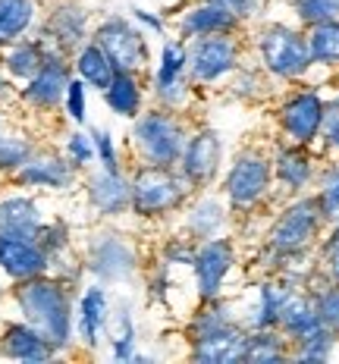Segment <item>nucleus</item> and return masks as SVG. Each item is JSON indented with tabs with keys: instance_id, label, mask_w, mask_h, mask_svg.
Here are the masks:
<instances>
[{
	"instance_id": "nucleus-1",
	"label": "nucleus",
	"mask_w": 339,
	"mask_h": 364,
	"mask_svg": "<svg viewBox=\"0 0 339 364\" xmlns=\"http://www.w3.org/2000/svg\"><path fill=\"white\" fill-rule=\"evenodd\" d=\"M13 299L26 323H32L54 346V352H63L72 343V295L63 286V279L48 277V273L19 279Z\"/></svg>"
},
{
	"instance_id": "nucleus-2",
	"label": "nucleus",
	"mask_w": 339,
	"mask_h": 364,
	"mask_svg": "<svg viewBox=\"0 0 339 364\" xmlns=\"http://www.w3.org/2000/svg\"><path fill=\"white\" fill-rule=\"evenodd\" d=\"M132 188V214L154 220L167 217L173 210L185 208L192 198V182H188L176 166H154V164H139L129 176Z\"/></svg>"
},
{
	"instance_id": "nucleus-3",
	"label": "nucleus",
	"mask_w": 339,
	"mask_h": 364,
	"mask_svg": "<svg viewBox=\"0 0 339 364\" xmlns=\"http://www.w3.org/2000/svg\"><path fill=\"white\" fill-rule=\"evenodd\" d=\"M188 141L185 119L176 117L170 107H154L135 117L132 123V148L139 164L154 166H176Z\"/></svg>"
},
{
	"instance_id": "nucleus-4",
	"label": "nucleus",
	"mask_w": 339,
	"mask_h": 364,
	"mask_svg": "<svg viewBox=\"0 0 339 364\" xmlns=\"http://www.w3.org/2000/svg\"><path fill=\"white\" fill-rule=\"evenodd\" d=\"M323 230V214L318 198H296L280 210V217L274 220V226L267 230V252L274 261L298 252H308L314 245V239Z\"/></svg>"
},
{
	"instance_id": "nucleus-5",
	"label": "nucleus",
	"mask_w": 339,
	"mask_h": 364,
	"mask_svg": "<svg viewBox=\"0 0 339 364\" xmlns=\"http://www.w3.org/2000/svg\"><path fill=\"white\" fill-rule=\"evenodd\" d=\"M258 57L264 70L283 82H296L314 66L308 54V38L286 22H267L258 32Z\"/></svg>"
},
{
	"instance_id": "nucleus-6",
	"label": "nucleus",
	"mask_w": 339,
	"mask_h": 364,
	"mask_svg": "<svg viewBox=\"0 0 339 364\" xmlns=\"http://www.w3.org/2000/svg\"><path fill=\"white\" fill-rule=\"evenodd\" d=\"M274 186V161L254 148H245L232 157L223 179V195L232 210H252L270 195Z\"/></svg>"
},
{
	"instance_id": "nucleus-7",
	"label": "nucleus",
	"mask_w": 339,
	"mask_h": 364,
	"mask_svg": "<svg viewBox=\"0 0 339 364\" xmlns=\"http://www.w3.org/2000/svg\"><path fill=\"white\" fill-rule=\"evenodd\" d=\"M242 66V41L232 32L201 35L188 44V79L198 85H214Z\"/></svg>"
},
{
	"instance_id": "nucleus-8",
	"label": "nucleus",
	"mask_w": 339,
	"mask_h": 364,
	"mask_svg": "<svg viewBox=\"0 0 339 364\" xmlns=\"http://www.w3.org/2000/svg\"><path fill=\"white\" fill-rule=\"evenodd\" d=\"M92 38L101 44L104 54L110 57L113 70H123V73H145L148 70L151 50H148L145 32L135 28L126 16H107L95 28Z\"/></svg>"
},
{
	"instance_id": "nucleus-9",
	"label": "nucleus",
	"mask_w": 339,
	"mask_h": 364,
	"mask_svg": "<svg viewBox=\"0 0 339 364\" xmlns=\"http://www.w3.org/2000/svg\"><path fill=\"white\" fill-rule=\"evenodd\" d=\"M41 44L48 54L70 57L88 41V10L75 0H60L50 6L48 19L41 26Z\"/></svg>"
},
{
	"instance_id": "nucleus-10",
	"label": "nucleus",
	"mask_w": 339,
	"mask_h": 364,
	"mask_svg": "<svg viewBox=\"0 0 339 364\" xmlns=\"http://www.w3.org/2000/svg\"><path fill=\"white\" fill-rule=\"evenodd\" d=\"M220 161H223V141L217 129H195L188 132V141L179 157V173L192 182V188H208L210 182L220 173Z\"/></svg>"
},
{
	"instance_id": "nucleus-11",
	"label": "nucleus",
	"mask_w": 339,
	"mask_h": 364,
	"mask_svg": "<svg viewBox=\"0 0 339 364\" xmlns=\"http://www.w3.org/2000/svg\"><path fill=\"white\" fill-rule=\"evenodd\" d=\"M232 267H236V248H232L230 239L214 236V239L198 242L192 270H195V286H198L201 301L220 299L223 283H226V277H230Z\"/></svg>"
},
{
	"instance_id": "nucleus-12",
	"label": "nucleus",
	"mask_w": 339,
	"mask_h": 364,
	"mask_svg": "<svg viewBox=\"0 0 339 364\" xmlns=\"http://www.w3.org/2000/svg\"><path fill=\"white\" fill-rule=\"evenodd\" d=\"M280 129L292 145H311L323 126V97L318 91H296L280 104Z\"/></svg>"
},
{
	"instance_id": "nucleus-13",
	"label": "nucleus",
	"mask_w": 339,
	"mask_h": 364,
	"mask_svg": "<svg viewBox=\"0 0 339 364\" xmlns=\"http://www.w3.org/2000/svg\"><path fill=\"white\" fill-rule=\"evenodd\" d=\"M192 79H188V44L185 41H163L161 63L154 73V95L170 110L183 107Z\"/></svg>"
},
{
	"instance_id": "nucleus-14",
	"label": "nucleus",
	"mask_w": 339,
	"mask_h": 364,
	"mask_svg": "<svg viewBox=\"0 0 339 364\" xmlns=\"http://www.w3.org/2000/svg\"><path fill=\"white\" fill-rule=\"evenodd\" d=\"M85 264L97 279H107V283H126V279H132L135 270H139L135 248L123 236H117V232L97 236L92 242V248H88Z\"/></svg>"
},
{
	"instance_id": "nucleus-15",
	"label": "nucleus",
	"mask_w": 339,
	"mask_h": 364,
	"mask_svg": "<svg viewBox=\"0 0 339 364\" xmlns=\"http://www.w3.org/2000/svg\"><path fill=\"white\" fill-rule=\"evenodd\" d=\"M248 346V327L245 323H230V327L210 330L205 336L192 339L188 358L201 364H236L245 358Z\"/></svg>"
},
{
	"instance_id": "nucleus-16",
	"label": "nucleus",
	"mask_w": 339,
	"mask_h": 364,
	"mask_svg": "<svg viewBox=\"0 0 339 364\" xmlns=\"http://www.w3.org/2000/svg\"><path fill=\"white\" fill-rule=\"evenodd\" d=\"M70 73L72 70H70V63H66V57L48 54L44 66L28 79V85L22 88V101L32 104L35 110H54L66 97V85H70V79H72Z\"/></svg>"
},
{
	"instance_id": "nucleus-17",
	"label": "nucleus",
	"mask_w": 339,
	"mask_h": 364,
	"mask_svg": "<svg viewBox=\"0 0 339 364\" xmlns=\"http://www.w3.org/2000/svg\"><path fill=\"white\" fill-rule=\"evenodd\" d=\"M13 179L26 188H70L75 182V166L66 157L54 154V151H32L26 164L13 173Z\"/></svg>"
},
{
	"instance_id": "nucleus-18",
	"label": "nucleus",
	"mask_w": 339,
	"mask_h": 364,
	"mask_svg": "<svg viewBox=\"0 0 339 364\" xmlns=\"http://www.w3.org/2000/svg\"><path fill=\"white\" fill-rule=\"evenodd\" d=\"M0 270L10 279H28L38 273L50 270V257L28 236H13V232H0Z\"/></svg>"
},
{
	"instance_id": "nucleus-19",
	"label": "nucleus",
	"mask_w": 339,
	"mask_h": 364,
	"mask_svg": "<svg viewBox=\"0 0 339 364\" xmlns=\"http://www.w3.org/2000/svg\"><path fill=\"white\" fill-rule=\"evenodd\" d=\"M88 201L101 217H119L132 208V188L123 170H101L88 176Z\"/></svg>"
},
{
	"instance_id": "nucleus-20",
	"label": "nucleus",
	"mask_w": 339,
	"mask_h": 364,
	"mask_svg": "<svg viewBox=\"0 0 339 364\" xmlns=\"http://www.w3.org/2000/svg\"><path fill=\"white\" fill-rule=\"evenodd\" d=\"M321 327H327V323L318 317V308H314V292H305L301 286H292V292L286 295V301L280 308L276 330H280L286 339L298 343V339L311 336V333L321 330Z\"/></svg>"
},
{
	"instance_id": "nucleus-21",
	"label": "nucleus",
	"mask_w": 339,
	"mask_h": 364,
	"mask_svg": "<svg viewBox=\"0 0 339 364\" xmlns=\"http://www.w3.org/2000/svg\"><path fill=\"white\" fill-rule=\"evenodd\" d=\"M176 28H179V38L192 41V38L217 35V32H232V35H239L242 22L232 16L230 10H223V6L208 4V0H198L195 6H185V10H183V16H179Z\"/></svg>"
},
{
	"instance_id": "nucleus-22",
	"label": "nucleus",
	"mask_w": 339,
	"mask_h": 364,
	"mask_svg": "<svg viewBox=\"0 0 339 364\" xmlns=\"http://www.w3.org/2000/svg\"><path fill=\"white\" fill-rule=\"evenodd\" d=\"M0 355L13 361H26V364H38V361H50L54 358V346L38 333L32 323H6L0 333Z\"/></svg>"
},
{
	"instance_id": "nucleus-23",
	"label": "nucleus",
	"mask_w": 339,
	"mask_h": 364,
	"mask_svg": "<svg viewBox=\"0 0 339 364\" xmlns=\"http://www.w3.org/2000/svg\"><path fill=\"white\" fill-rule=\"evenodd\" d=\"M226 220H230L226 204L217 198V195H198L185 210V232H188V239H195V242L223 236Z\"/></svg>"
},
{
	"instance_id": "nucleus-24",
	"label": "nucleus",
	"mask_w": 339,
	"mask_h": 364,
	"mask_svg": "<svg viewBox=\"0 0 339 364\" xmlns=\"http://www.w3.org/2000/svg\"><path fill=\"white\" fill-rule=\"evenodd\" d=\"M274 179L283 186V192L298 195L308 182L314 179V164L311 154L305 151V145H283L274 157Z\"/></svg>"
},
{
	"instance_id": "nucleus-25",
	"label": "nucleus",
	"mask_w": 339,
	"mask_h": 364,
	"mask_svg": "<svg viewBox=\"0 0 339 364\" xmlns=\"http://www.w3.org/2000/svg\"><path fill=\"white\" fill-rule=\"evenodd\" d=\"M41 208L28 195H10L0 201V232H13V236L35 239L41 230Z\"/></svg>"
},
{
	"instance_id": "nucleus-26",
	"label": "nucleus",
	"mask_w": 339,
	"mask_h": 364,
	"mask_svg": "<svg viewBox=\"0 0 339 364\" xmlns=\"http://www.w3.org/2000/svg\"><path fill=\"white\" fill-rule=\"evenodd\" d=\"M292 292V283H286V279H264L258 286V301H254V308L248 311L245 317V327L248 330H270L276 327V321H280V308L286 301V295Z\"/></svg>"
},
{
	"instance_id": "nucleus-27",
	"label": "nucleus",
	"mask_w": 339,
	"mask_h": 364,
	"mask_svg": "<svg viewBox=\"0 0 339 364\" xmlns=\"http://www.w3.org/2000/svg\"><path fill=\"white\" fill-rule=\"evenodd\" d=\"M110 321V301L104 286H88L85 295L79 301V339L88 348H95L101 343V330Z\"/></svg>"
},
{
	"instance_id": "nucleus-28",
	"label": "nucleus",
	"mask_w": 339,
	"mask_h": 364,
	"mask_svg": "<svg viewBox=\"0 0 339 364\" xmlns=\"http://www.w3.org/2000/svg\"><path fill=\"white\" fill-rule=\"evenodd\" d=\"M104 101L107 107L123 119H135L141 113V101H145V91H141L139 73H123L117 70V75L110 79V85L104 88Z\"/></svg>"
},
{
	"instance_id": "nucleus-29",
	"label": "nucleus",
	"mask_w": 339,
	"mask_h": 364,
	"mask_svg": "<svg viewBox=\"0 0 339 364\" xmlns=\"http://www.w3.org/2000/svg\"><path fill=\"white\" fill-rule=\"evenodd\" d=\"M38 19V0H0V48L26 38Z\"/></svg>"
},
{
	"instance_id": "nucleus-30",
	"label": "nucleus",
	"mask_w": 339,
	"mask_h": 364,
	"mask_svg": "<svg viewBox=\"0 0 339 364\" xmlns=\"http://www.w3.org/2000/svg\"><path fill=\"white\" fill-rule=\"evenodd\" d=\"M75 73H79V79L85 82V85H92L97 91H104L110 85V79L117 75V70H113V63H110V57L101 50V44L95 41H85L79 50H75Z\"/></svg>"
},
{
	"instance_id": "nucleus-31",
	"label": "nucleus",
	"mask_w": 339,
	"mask_h": 364,
	"mask_svg": "<svg viewBox=\"0 0 339 364\" xmlns=\"http://www.w3.org/2000/svg\"><path fill=\"white\" fill-rule=\"evenodd\" d=\"M44 60H48V50H44L41 38H19V41H13L10 48H6L4 66H6V73H10L13 79H26L28 82L44 66Z\"/></svg>"
},
{
	"instance_id": "nucleus-32",
	"label": "nucleus",
	"mask_w": 339,
	"mask_h": 364,
	"mask_svg": "<svg viewBox=\"0 0 339 364\" xmlns=\"http://www.w3.org/2000/svg\"><path fill=\"white\" fill-rule=\"evenodd\" d=\"M292 358L289 339L283 336L276 327L270 330H248V346H245V358L252 364H274V361H286Z\"/></svg>"
},
{
	"instance_id": "nucleus-33",
	"label": "nucleus",
	"mask_w": 339,
	"mask_h": 364,
	"mask_svg": "<svg viewBox=\"0 0 339 364\" xmlns=\"http://www.w3.org/2000/svg\"><path fill=\"white\" fill-rule=\"evenodd\" d=\"M308 54L318 66H339V19H323L308 26Z\"/></svg>"
},
{
	"instance_id": "nucleus-34",
	"label": "nucleus",
	"mask_w": 339,
	"mask_h": 364,
	"mask_svg": "<svg viewBox=\"0 0 339 364\" xmlns=\"http://www.w3.org/2000/svg\"><path fill=\"white\" fill-rule=\"evenodd\" d=\"M230 323H242L236 314H232V305L223 299H208L205 305H201V311H195L192 321H188V336L198 339L205 336V333L210 330H220V327H230ZM188 339V343H192Z\"/></svg>"
},
{
	"instance_id": "nucleus-35",
	"label": "nucleus",
	"mask_w": 339,
	"mask_h": 364,
	"mask_svg": "<svg viewBox=\"0 0 339 364\" xmlns=\"http://www.w3.org/2000/svg\"><path fill=\"white\" fill-rule=\"evenodd\" d=\"M336 336H339L336 330L321 327V330H314L311 336L298 339V348H296L292 355H296V358H301V361H327L330 355H333Z\"/></svg>"
},
{
	"instance_id": "nucleus-36",
	"label": "nucleus",
	"mask_w": 339,
	"mask_h": 364,
	"mask_svg": "<svg viewBox=\"0 0 339 364\" xmlns=\"http://www.w3.org/2000/svg\"><path fill=\"white\" fill-rule=\"evenodd\" d=\"M32 151L35 148H32V141H28L26 135L0 132V173H16Z\"/></svg>"
},
{
	"instance_id": "nucleus-37",
	"label": "nucleus",
	"mask_w": 339,
	"mask_h": 364,
	"mask_svg": "<svg viewBox=\"0 0 339 364\" xmlns=\"http://www.w3.org/2000/svg\"><path fill=\"white\" fill-rule=\"evenodd\" d=\"M321 204L323 223L336 226L339 223V166H330L327 173L321 176V192L314 195Z\"/></svg>"
},
{
	"instance_id": "nucleus-38",
	"label": "nucleus",
	"mask_w": 339,
	"mask_h": 364,
	"mask_svg": "<svg viewBox=\"0 0 339 364\" xmlns=\"http://www.w3.org/2000/svg\"><path fill=\"white\" fill-rule=\"evenodd\" d=\"M110 352L117 361L135 358V323L129 317V308H123L117 317V327H113V336H110Z\"/></svg>"
},
{
	"instance_id": "nucleus-39",
	"label": "nucleus",
	"mask_w": 339,
	"mask_h": 364,
	"mask_svg": "<svg viewBox=\"0 0 339 364\" xmlns=\"http://www.w3.org/2000/svg\"><path fill=\"white\" fill-rule=\"evenodd\" d=\"M292 6H296L298 22H305V26L339 16V0H292Z\"/></svg>"
},
{
	"instance_id": "nucleus-40",
	"label": "nucleus",
	"mask_w": 339,
	"mask_h": 364,
	"mask_svg": "<svg viewBox=\"0 0 339 364\" xmlns=\"http://www.w3.org/2000/svg\"><path fill=\"white\" fill-rule=\"evenodd\" d=\"M314 308H318L321 321L339 333V286L330 283L327 289H314Z\"/></svg>"
},
{
	"instance_id": "nucleus-41",
	"label": "nucleus",
	"mask_w": 339,
	"mask_h": 364,
	"mask_svg": "<svg viewBox=\"0 0 339 364\" xmlns=\"http://www.w3.org/2000/svg\"><path fill=\"white\" fill-rule=\"evenodd\" d=\"M95 141H92V135H85V132H72L70 139H66V161H70L75 170H82V166H88L95 161Z\"/></svg>"
},
{
	"instance_id": "nucleus-42",
	"label": "nucleus",
	"mask_w": 339,
	"mask_h": 364,
	"mask_svg": "<svg viewBox=\"0 0 339 364\" xmlns=\"http://www.w3.org/2000/svg\"><path fill=\"white\" fill-rule=\"evenodd\" d=\"M92 141H95V154L101 157L104 170H119V154H117L113 135L107 132V129H92Z\"/></svg>"
},
{
	"instance_id": "nucleus-43",
	"label": "nucleus",
	"mask_w": 339,
	"mask_h": 364,
	"mask_svg": "<svg viewBox=\"0 0 339 364\" xmlns=\"http://www.w3.org/2000/svg\"><path fill=\"white\" fill-rule=\"evenodd\" d=\"M66 113H70L72 123H85V82L82 79H70V85H66Z\"/></svg>"
},
{
	"instance_id": "nucleus-44",
	"label": "nucleus",
	"mask_w": 339,
	"mask_h": 364,
	"mask_svg": "<svg viewBox=\"0 0 339 364\" xmlns=\"http://www.w3.org/2000/svg\"><path fill=\"white\" fill-rule=\"evenodd\" d=\"M321 135L327 139L330 148L339 151V95H336L330 104H323V126H321Z\"/></svg>"
},
{
	"instance_id": "nucleus-45",
	"label": "nucleus",
	"mask_w": 339,
	"mask_h": 364,
	"mask_svg": "<svg viewBox=\"0 0 339 364\" xmlns=\"http://www.w3.org/2000/svg\"><path fill=\"white\" fill-rule=\"evenodd\" d=\"M208 4H217V6H223V10H230L232 16L245 26L248 19H254L261 13L264 0H208Z\"/></svg>"
},
{
	"instance_id": "nucleus-46",
	"label": "nucleus",
	"mask_w": 339,
	"mask_h": 364,
	"mask_svg": "<svg viewBox=\"0 0 339 364\" xmlns=\"http://www.w3.org/2000/svg\"><path fill=\"white\" fill-rule=\"evenodd\" d=\"M195 248H198V242H195V239H173L167 245V252H163V257H167V264H183V267H192Z\"/></svg>"
},
{
	"instance_id": "nucleus-47",
	"label": "nucleus",
	"mask_w": 339,
	"mask_h": 364,
	"mask_svg": "<svg viewBox=\"0 0 339 364\" xmlns=\"http://www.w3.org/2000/svg\"><path fill=\"white\" fill-rule=\"evenodd\" d=\"M323 264H327V277H330V283L339 286V223L333 226L330 239L323 242Z\"/></svg>"
},
{
	"instance_id": "nucleus-48",
	"label": "nucleus",
	"mask_w": 339,
	"mask_h": 364,
	"mask_svg": "<svg viewBox=\"0 0 339 364\" xmlns=\"http://www.w3.org/2000/svg\"><path fill=\"white\" fill-rule=\"evenodd\" d=\"M132 19L139 22V26H145V28H151V32H157L161 35L163 32V19H157L154 13H148V10H141V6H132Z\"/></svg>"
},
{
	"instance_id": "nucleus-49",
	"label": "nucleus",
	"mask_w": 339,
	"mask_h": 364,
	"mask_svg": "<svg viewBox=\"0 0 339 364\" xmlns=\"http://www.w3.org/2000/svg\"><path fill=\"white\" fill-rule=\"evenodd\" d=\"M4 95H6V82L0 79V97H4Z\"/></svg>"
}]
</instances>
